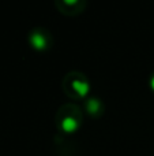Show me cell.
Returning a JSON list of instances; mask_svg holds the SVG:
<instances>
[{
    "instance_id": "1",
    "label": "cell",
    "mask_w": 154,
    "mask_h": 156,
    "mask_svg": "<svg viewBox=\"0 0 154 156\" xmlns=\"http://www.w3.org/2000/svg\"><path fill=\"white\" fill-rule=\"evenodd\" d=\"M57 127L65 134H72L78 132L82 123V112L76 105L65 104L59 110L56 116Z\"/></svg>"
},
{
    "instance_id": "2",
    "label": "cell",
    "mask_w": 154,
    "mask_h": 156,
    "mask_svg": "<svg viewBox=\"0 0 154 156\" xmlns=\"http://www.w3.org/2000/svg\"><path fill=\"white\" fill-rule=\"evenodd\" d=\"M63 88L71 99H87L90 92V83L87 77L81 73H70L63 81Z\"/></svg>"
},
{
    "instance_id": "3",
    "label": "cell",
    "mask_w": 154,
    "mask_h": 156,
    "mask_svg": "<svg viewBox=\"0 0 154 156\" xmlns=\"http://www.w3.org/2000/svg\"><path fill=\"white\" fill-rule=\"evenodd\" d=\"M29 43L33 49H35L38 52H42V51H46L51 47L52 38H51V34L45 29H34L29 34Z\"/></svg>"
},
{
    "instance_id": "4",
    "label": "cell",
    "mask_w": 154,
    "mask_h": 156,
    "mask_svg": "<svg viewBox=\"0 0 154 156\" xmlns=\"http://www.w3.org/2000/svg\"><path fill=\"white\" fill-rule=\"evenodd\" d=\"M56 5L62 12L68 14V15H75V14H79L83 11L86 3L79 2V0H76V2H57Z\"/></svg>"
},
{
    "instance_id": "5",
    "label": "cell",
    "mask_w": 154,
    "mask_h": 156,
    "mask_svg": "<svg viewBox=\"0 0 154 156\" xmlns=\"http://www.w3.org/2000/svg\"><path fill=\"white\" fill-rule=\"evenodd\" d=\"M85 108H86L87 114H90L94 118L101 116V114L104 112V105L101 100L97 97H89V99L85 100Z\"/></svg>"
},
{
    "instance_id": "6",
    "label": "cell",
    "mask_w": 154,
    "mask_h": 156,
    "mask_svg": "<svg viewBox=\"0 0 154 156\" xmlns=\"http://www.w3.org/2000/svg\"><path fill=\"white\" fill-rule=\"evenodd\" d=\"M150 88H152V90L154 92V73L152 74V77H150Z\"/></svg>"
}]
</instances>
